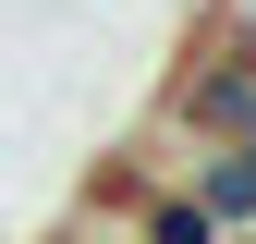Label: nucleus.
Returning a JSON list of instances; mask_svg holds the SVG:
<instances>
[{"label":"nucleus","instance_id":"obj_3","mask_svg":"<svg viewBox=\"0 0 256 244\" xmlns=\"http://www.w3.org/2000/svg\"><path fill=\"white\" fill-rule=\"evenodd\" d=\"M146 244H232V232H220L196 196H146Z\"/></svg>","mask_w":256,"mask_h":244},{"label":"nucleus","instance_id":"obj_4","mask_svg":"<svg viewBox=\"0 0 256 244\" xmlns=\"http://www.w3.org/2000/svg\"><path fill=\"white\" fill-rule=\"evenodd\" d=\"M220 37H244V49H256V0H232V12H220Z\"/></svg>","mask_w":256,"mask_h":244},{"label":"nucleus","instance_id":"obj_1","mask_svg":"<svg viewBox=\"0 0 256 244\" xmlns=\"http://www.w3.org/2000/svg\"><path fill=\"white\" fill-rule=\"evenodd\" d=\"M171 122H183L196 146H232V134H256V49L208 24V49H196V74L171 86Z\"/></svg>","mask_w":256,"mask_h":244},{"label":"nucleus","instance_id":"obj_2","mask_svg":"<svg viewBox=\"0 0 256 244\" xmlns=\"http://www.w3.org/2000/svg\"><path fill=\"white\" fill-rule=\"evenodd\" d=\"M183 196H196L220 232H256V134H232V146H196V159H183Z\"/></svg>","mask_w":256,"mask_h":244}]
</instances>
